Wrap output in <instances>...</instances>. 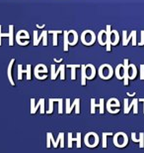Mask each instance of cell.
<instances>
[{"label": "cell", "instance_id": "6da1fadb", "mask_svg": "<svg viewBox=\"0 0 144 153\" xmlns=\"http://www.w3.org/2000/svg\"><path fill=\"white\" fill-rule=\"evenodd\" d=\"M114 146H117V148H124L128 144V136L125 132L119 131L117 132L114 135Z\"/></svg>", "mask_w": 144, "mask_h": 153}, {"label": "cell", "instance_id": "7a4b0ae2", "mask_svg": "<svg viewBox=\"0 0 144 153\" xmlns=\"http://www.w3.org/2000/svg\"><path fill=\"white\" fill-rule=\"evenodd\" d=\"M98 75L101 79L107 81V80L112 79V76H114V69H112V67L111 66V65L103 64L100 68H99Z\"/></svg>", "mask_w": 144, "mask_h": 153}, {"label": "cell", "instance_id": "3957f363", "mask_svg": "<svg viewBox=\"0 0 144 153\" xmlns=\"http://www.w3.org/2000/svg\"><path fill=\"white\" fill-rule=\"evenodd\" d=\"M84 143L89 148H95L99 144V135L94 131L88 132L84 137Z\"/></svg>", "mask_w": 144, "mask_h": 153}, {"label": "cell", "instance_id": "277c9868", "mask_svg": "<svg viewBox=\"0 0 144 153\" xmlns=\"http://www.w3.org/2000/svg\"><path fill=\"white\" fill-rule=\"evenodd\" d=\"M96 41V34L92 30H85L81 34V42L85 46H92Z\"/></svg>", "mask_w": 144, "mask_h": 153}, {"label": "cell", "instance_id": "5b68a950", "mask_svg": "<svg viewBox=\"0 0 144 153\" xmlns=\"http://www.w3.org/2000/svg\"><path fill=\"white\" fill-rule=\"evenodd\" d=\"M119 106L120 103L119 102V100L116 97H112L108 100V102H106V107L107 110L109 111L112 115H116V113L119 112Z\"/></svg>", "mask_w": 144, "mask_h": 153}, {"label": "cell", "instance_id": "8992f818", "mask_svg": "<svg viewBox=\"0 0 144 153\" xmlns=\"http://www.w3.org/2000/svg\"><path fill=\"white\" fill-rule=\"evenodd\" d=\"M65 105H66V115H70L71 111L73 110V108L75 107V113L76 115H79L80 113V98H75L74 102H70V98H66L65 100Z\"/></svg>", "mask_w": 144, "mask_h": 153}, {"label": "cell", "instance_id": "52a82bcc", "mask_svg": "<svg viewBox=\"0 0 144 153\" xmlns=\"http://www.w3.org/2000/svg\"><path fill=\"white\" fill-rule=\"evenodd\" d=\"M136 31L133 30L131 31V33L129 34V36H127V31H122V46L125 47L127 46V44L129 43L130 40H132V46L135 47L137 45V40H136Z\"/></svg>", "mask_w": 144, "mask_h": 153}, {"label": "cell", "instance_id": "ba28073f", "mask_svg": "<svg viewBox=\"0 0 144 153\" xmlns=\"http://www.w3.org/2000/svg\"><path fill=\"white\" fill-rule=\"evenodd\" d=\"M124 115H128L132 107H133V113H134V115H137L138 113V100L137 98H133L132 102H130V105H128L127 98H124Z\"/></svg>", "mask_w": 144, "mask_h": 153}, {"label": "cell", "instance_id": "9c48e42d", "mask_svg": "<svg viewBox=\"0 0 144 153\" xmlns=\"http://www.w3.org/2000/svg\"><path fill=\"white\" fill-rule=\"evenodd\" d=\"M51 140L53 144V148H57L58 146V143H60V147L61 148H64L65 147V141H64V133L63 132H59L58 136H57L56 140L53 139V136H52V133H51Z\"/></svg>", "mask_w": 144, "mask_h": 153}, {"label": "cell", "instance_id": "30bf717a", "mask_svg": "<svg viewBox=\"0 0 144 153\" xmlns=\"http://www.w3.org/2000/svg\"><path fill=\"white\" fill-rule=\"evenodd\" d=\"M85 73H86V80H93L96 76V69L92 64L85 65Z\"/></svg>", "mask_w": 144, "mask_h": 153}, {"label": "cell", "instance_id": "8fae6325", "mask_svg": "<svg viewBox=\"0 0 144 153\" xmlns=\"http://www.w3.org/2000/svg\"><path fill=\"white\" fill-rule=\"evenodd\" d=\"M129 60L124 59V85H128L129 84Z\"/></svg>", "mask_w": 144, "mask_h": 153}, {"label": "cell", "instance_id": "7c38bea8", "mask_svg": "<svg viewBox=\"0 0 144 153\" xmlns=\"http://www.w3.org/2000/svg\"><path fill=\"white\" fill-rule=\"evenodd\" d=\"M106 50L107 52H111V47H112V30H111V25H107L106 28Z\"/></svg>", "mask_w": 144, "mask_h": 153}, {"label": "cell", "instance_id": "4fadbf2b", "mask_svg": "<svg viewBox=\"0 0 144 153\" xmlns=\"http://www.w3.org/2000/svg\"><path fill=\"white\" fill-rule=\"evenodd\" d=\"M131 140L135 143H139V147L140 148H144V133L143 132H140L139 133V137H136V133L135 132H131Z\"/></svg>", "mask_w": 144, "mask_h": 153}, {"label": "cell", "instance_id": "5bb4252c", "mask_svg": "<svg viewBox=\"0 0 144 153\" xmlns=\"http://www.w3.org/2000/svg\"><path fill=\"white\" fill-rule=\"evenodd\" d=\"M13 25L9 26V33H4L2 34L1 33V25H0V45H1V37L4 36V37H9V45L12 46L13 45Z\"/></svg>", "mask_w": 144, "mask_h": 153}, {"label": "cell", "instance_id": "9a60e30c", "mask_svg": "<svg viewBox=\"0 0 144 153\" xmlns=\"http://www.w3.org/2000/svg\"><path fill=\"white\" fill-rule=\"evenodd\" d=\"M68 32L70 33V34L72 35V38L69 39L68 38V46H75L78 42V34L76 31L74 30H70L68 31Z\"/></svg>", "mask_w": 144, "mask_h": 153}, {"label": "cell", "instance_id": "2e32d148", "mask_svg": "<svg viewBox=\"0 0 144 153\" xmlns=\"http://www.w3.org/2000/svg\"><path fill=\"white\" fill-rule=\"evenodd\" d=\"M61 68H62V65H60V66L58 67V69L55 70V65H53V64L51 65V80H55L56 79L57 76H58V74H60Z\"/></svg>", "mask_w": 144, "mask_h": 153}, {"label": "cell", "instance_id": "e0dca14e", "mask_svg": "<svg viewBox=\"0 0 144 153\" xmlns=\"http://www.w3.org/2000/svg\"><path fill=\"white\" fill-rule=\"evenodd\" d=\"M116 77L117 80H124V64H119L117 66Z\"/></svg>", "mask_w": 144, "mask_h": 153}, {"label": "cell", "instance_id": "ac0fdd59", "mask_svg": "<svg viewBox=\"0 0 144 153\" xmlns=\"http://www.w3.org/2000/svg\"><path fill=\"white\" fill-rule=\"evenodd\" d=\"M66 68L71 69V80L72 81H75L76 80V69L81 68V65H66Z\"/></svg>", "mask_w": 144, "mask_h": 153}, {"label": "cell", "instance_id": "d6986e66", "mask_svg": "<svg viewBox=\"0 0 144 153\" xmlns=\"http://www.w3.org/2000/svg\"><path fill=\"white\" fill-rule=\"evenodd\" d=\"M39 73H44V74H46V73H48V68L46 67V65L39 64L38 66L36 67L35 68V76H36V78L39 75Z\"/></svg>", "mask_w": 144, "mask_h": 153}, {"label": "cell", "instance_id": "ffe728a7", "mask_svg": "<svg viewBox=\"0 0 144 153\" xmlns=\"http://www.w3.org/2000/svg\"><path fill=\"white\" fill-rule=\"evenodd\" d=\"M112 135H114L112 132H103V134H102V146H103V148H107V146H108V144H107V137Z\"/></svg>", "mask_w": 144, "mask_h": 153}, {"label": "cell", "instance_id": "44dd1931", "mask_svg": "<svg viewBox=\"0 0 144 153\" xmlns=\"http://www.w3.org/2000/svg\"><path fill=\"white\" fill-rule=\"evenodd\" d=\"M48 33L53 35V42H52V45L55 47V46H57V44H58V42H57V35L63 33V31H59V30L58 31H48Z\"/></svg>", "mask_w": 144, "mask_h": 153}, {"label": "cell", "instance_id": "7402d4cb", "mask_svg": "<svg viewBox=\"0 0 144 153\" xmlns=\"http://www.w3.org/2000/svg\"><path fill=\"white\" fill-rule=\"evenodd\" d=\"M39 106H41V113L43 115V113H44V98H41L40 102H39V103H38V105L32 108V113H35L36 112L37 108H38Z\"/></svg>", "mask_w": 144, "mask_h": 153}, {"label": "cell", "instance_id": "603a6c76", "mask_svg": "<svg viewBox=\"0 0 144 153\" xmlns=\"http://www.w3.org/2000/svg\"><path fill=\"white\" fill-rule=\"evenodd\" d=\"M90 105H91V108H90L91 115H94V113L96 112V108H97V107H100V105L96 102V100H95V98H91Z\"/></svg>", "mask_w": 144, "mask_h": 153}, {"label": "cell", "instance_id": "cb8c5ba5", "mask_svg": "<svg viewBox=\"0 0 144 153\" xmlns=\"http://www.w3.org/2000/svg\"><path fill=\"white\" fill-rule=\"evenodd\" d=\"M112 35H114V39L112 40V46H117L119 42V33H117V31L116 30H112Z\"/></svg>", "mask_w": 144, "mask_h": 153}, {"label": "cell", "instance_id": "d4e9b609", "mask_svg": "<svg viewBox=\"0 0 144 153\" xmlns=\"http://www.w3.org/2000/svg\"><path fill=\"white\" fill-rule=\"evenodd\" d=\"M81 85H86V73H85V65L81 66Z\"/></svg>", "mask_w": 144, "mask_h": 153}, {"label": "cell", "instance_id": "484cf974", "mask_svg": "<svg viewBox=\"0 0 144 153\" xmlns=\"http://www.w3.org/2000/svg\"><path fill=\"white\" fill-rule=\"evenodd\" d=\"M129 68L131 69V75L129 76V80H134L136 76H137V70H136V67L133 64H129Z\"/></svg>", "mask_w": 144, "mask_h": 153}, {"label": "cell", "instance_id": "4316f807", "mask_svg": "<svg viewBox=\"0 0 144 153\" xmlns=\"http://www.w3.org/2000/svg\"><path fill=\"white\" fill-rule=\"evenodd\" d=\"M72 143L74 141H76L77 142V148L79 149V148H81V132H77L76 133V137H72Z\"/></svg>", "mask_w": 144, "mask_h": 153}, {"label": "cell", "instance_id": "83f0119b", "mask_svg": "<svg viewBox=\"0 0 144 153\" xmlns=\"http://www.w3.org/2000/svg\"><path fill=\"white\" fill-rule=\"evenodd\" d=\"M43 39V35L41 34L40 37H38V31H34V45L35 46H38L40 44L41 40Z\"/></svg>", "mask_w": 144, "mask_h": 153}, {"label": "cell", "instance_id": "f1b7e54d", "mask_svg": "<svg viewBox=\"0 0 144 153\" xmlns=\"http://www.w3.org/2000/svg\"><path fill=\"white\" fill-rule=\"evenodd\" d=\"M59 98H49V110L46 111V113H52V111H53V102H58Z\"/></svg>", "mask_w": 144, "mask_h": 153}, {"label": "cell", "instance_id": "f546056e", "mask_svg": "<svg viewBox=\"0 0 144 153\" xmlns=\"http://www.w3.org/2000/svg\"><path fill=\"white\" fill-rule=\"evenodd\" d=\"M63 36H64V46H63V51H68V31H63Z\"/></svg>", "mask_w": 144, "mask_h": 153}, {"label": "cell", "instance_id": "4dcf8cb0", "mask_svg": "<svg viewBox=\"0 0 144 153\" xmlns=\"http://www.w3.org/2000/svg\"><path fill=\"white\" fill-rule=\"evenodd\" d=\"M106 33V30H101L98 34V42L101 46H106V44L103 42V36Z\"/></svg>", "mask_w": 144, "mask_h": 153}, {"label": "cell", "instance_id": "1f68e13d", "mask_svg": "<svg viewBox=\"0 0 144 153\" xmlns=\"http://www.w3.org/2000/svg\"><path fill=\"white\" fill-rule=\"evenodd\" d=\"M41 35H43V45L44 46H48V31L44 30L41 32Z\"/></svg>", "mask_w": 144, "mask_h": 153}, {"label": "cell", "instance_id": "d6a6232c", "mask_svg": "<svg viewBox=\"0 0 144 153\" xmlns=\"http://www.w3.org/2000/svg\"><path fill=\"white\" fill-rule=\"evenodd\" d=\"M72 132H68L67 133V139H68V142H67V147L68 148H72Z\"/></svg>", "mask_w": 144, "mask_h": 153}, {"label": "cell", "instance_id": "836d02e7", "mask_svg": "<svg viewBox=\"0 0 144 153\" xmlns=\"http://www.w3.org/2000/svg\"><path fill=\"white\" fill-rule=\"evenodd\" d=\"M58 113L59 115L63 113V98H59L58 100Z\"/></svg>", "mask_w": 144, "mask_h": 153}, {"label": "cell", "instance_id": "e575fe53", "mask_svg": "<svg viewBox=\"0 0 144 153\" xmlns=\"http://www.w3.org/2000/svg\"><path fill=\"white\" fill-rule=\"evenodd\" d=\"M99 105H100V107H99V110H100V113L101 115H104V112H105V108H104L105 100L104 98H100V102H99Z\"/></svg>", "mask_w": 144, "mask_h": 153}, {"label": "cell", "instance_id": "d590c367", "mask_svg": "<svg viewBox=\"0 0 144 153\" xmlns=\"http://www.w3.org/2000/svg\"><path fill=\"white\" fill-rule=\"evenodd\" d=\"M20 39H27V40H28V39H30V35H29V33H28V32H26V33H25V35L23 36V37H21V36L17 33V35H16V41H17V42L20 40Z\"/></svg>", "mask_w": 144, "mask_h": 153}, {"label": "cell", "instance_id": "8d00e7d4", "mask_svg": "<svg viewBox=\"0 0 144 153\" xmlns=\"http://www.w3.org/2000/svg\"><path fill=\"white\" fill-rule=\"evenodd\" d=\"M65 65H62V68H61V71H60V80L63 81L65 80Z\"/></svg>", "mask_w": 144, "mask_h": 153}, {"label": "cell", "instance_id": "74e56055", "mask_svg": "<svg viewBox=\"0 0 144 153\" xmlns=\"http://www.w3.org/2000/svg\"><path fill=\"white\" fill-rule=\"evenodd\" d=\"M26 73H27V79L31 80V65H28V66H27Z\"/></svg>", "mask_w": 144, "mask_h": 153}, {"label": "cell", "instance_id": "f35d334b", "mask_svg": "<svg viewBox=\"0 0 144 153\" xmlns=\"http://www.w3.org/2000/svg\"><path fill=\"white\" fill-rule=\"evenodd\" d=\"M138 46H144V30L141 31V41L137 43Z\"/></svg>", "mask_w": 144, "mask_h": 153}, {"label": "cell", "instance_id": "ab89813d", "mask_svg": "<svg viewBox=\"0 0 144 153\" xmlns=\"http://www.w3.org/2000/svg\"><path fill=\"white\" fill-rule=\"evenodd\" d=\"M51 132H48V133H46V137H48V143H46V147H48V148H51Z\"/></svg>", "mask_w": 144, "mask_h": 153}, {"label": "cell", "instance_id": "60d3db41", "mask_svg": "<svg viewBox=\"0 0 144 153\" xmlns=\"http://www.w3.org/2000/svg\"><path fill=\"white\" fill-rule=\"evenodd\" d=\"M140 80H144V65H140Z\"/></svg>", "mask_w": 144, "mask_h": 153}, {"label": "cell", "instance_id": "b9f144b4", "mask_svg": "<svg viewBox=\"0 0 144 153\" xmlns=\"http://www.w3.org/2000/svg\"><path fill=\"white\" fill-rule=\"evenodd\" d=\"M18 69H19V80H21V79H22V73H24L25 71H23V70H22V66H21V65H19Z\"/></svg>", "mask_w": 144, "mask_h": 153}, {"label": "cell", "instance_id": "7bdbcfd3", "mask_svg": "<svg viewBox=\"0 0 144 153\" xmlns=\"http://www.w3.org/2000/svg\"><path fill=\"white\" fill-rule=\"evenodd\" d=\"M138 102H143V113H144V98H139Z\"/></svg>", "mask_w": 144, "mask_h": 153}, {"label": "cell", "instance_id": "ee69618b", "mask_svg": "<svg viewBox=\"0 0 144 153\" xmlns=\"http://www.w3.org/2000/svg\"><path fill=\"white\" fill-rule=\"evenodd\" d=\"M126 95H128V97H134V95H136V93H133V94H129V93H127Z\"/></svg>", "mask_w": 144, "mask_h": 153}]
</instances>
